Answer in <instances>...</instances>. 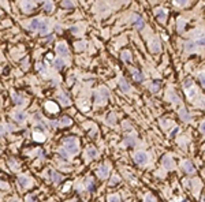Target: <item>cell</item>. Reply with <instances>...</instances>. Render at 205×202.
Listing matches in <instances>:
<instances>
[{
	"instance_id": "1",
	"label": "cell",
	"mask_w": 205,
	"mask_h": 202,
	"mask_svg": "<svg viewBox=\"0 0 205 202\" xmlns=\"http://www.w3.org/2000/svg\"><path fill=\"white\" fill-rule=\"evenodd\" d=\"M63 149L70 154H77L80 150V142L74 137H69L63 141Z\"/></svg>"
},
{
	"instance_id": "2",
	"label": "cell",
	"mask_w": 205,
	"mask_h": 202,
	"mask_svg": "<svg viewBox=\"0 0 205 202\" xmlns=\"http://www.w3.org/2000/svg\"><path fill=\"white\" fill-rule=\"evenodd\" d=\"M110 98V90L107 87H99L95 92V100L99 105H104Z\"/></svg>"
},
{
	"instance_id": "3",
	"label": "cell",
	"mask_w": 205,
	"mask_h": 202,
	"mask_svg": "<svg viewBox=\"0 0 205 202\" xmlns=\"http://www.w3.org/2000/svg\"><path fill=\"white\" fill-rule=\"evenodd\" d=\"M148 154L145 153V152H137L136 154H134V161H136L138 165H145L146 163H148Z\"/></svg>"
},
{
	"instance_id": "4",
	"label": "cell",
	"mask_w": 205,
	"mask_h": 202,
	"mask_svg": "<svg viewBox=\"0 0 205 202\" xmlns=\"http://www.w3.org/2000/svg\"><path fill=\"white\" fill-rule=\"evenodd\" d=\"M110 171H111V167L108 165V164H102L97 169V176L101 178V179H105V178H108V175H110Z\"/></svg>"
},
{
	"instance_id": "5",
	"label": "cell",
	"mask_w": 205,
	"mask_h": 202,
	"mask_svg": "<svg viewBox=\"0 0 205 202\" xmlns=\"http://www.w3.org/2000/svg\"><path fill=\"white\" fill-rule=\"evenodd\" d=\"M56 52L60 55V56H69L70 51H69V46H67L66 42H59L56 46Z\"/></svg>"
},
{
	"instance_id": "6",
	"label": "cell",
	"mask_w": 205,
	"mask_h": 202,
	"mask_svg": "<svg viewBox=\"0 0 205 202\" xmlns=\"http://www.w3.org/2000/svg\"><path fill=\"white\" fill-rule=\"evenodd\" d=\"M149 51H151L153 55L160 53L162 48H160V42H159V41H157L156 39H155V40H152L151 42H149Z\"/></svg>"
},
{
	"instance_id": "7",
	"label": "cell",
	"mask_w": 205,
	"mask_h": 202,
	"mask_svg": "<svg viewBox=\"0 0 205 202\" xmlns=\"http://www.w3.org/2000/svg\"><path fill=\"white\" fill-rule=\"evenodd\" d=\"M182 169L186 172V174H194V171H196L193 163L189 161V160H184V161L182 163Z\"/></svg>"
},
{
	"instance_id": "8",
	"label": "cell",
	"mask_w": 205,
	"mask_h": 202,
	"mask_svg": "<svg viewBox=\"0 0 205 202\" xmlns=\"http://www.w3.org/2000/svg\"><path fill=\"white\" fill-rule=\"evenodd\" d=\"M49 178H51V180L55 184H59L62 180H63V175H60L59 172H56V171H49Z\"/></svg>"
},
{
	"instance_id": "9",
	"label": "cell",
	"mask_w": 205,
	"mask_h": 202,
	"mask_svg": "<svg viewBox=\"0 0 205 202\" xmlns=\"http://www.w3.org/2000/svg\"><path fill=\"white\" fill-rule=\"evenodd\" d=\"M18 184L20 189H26V187L30 186V179L25 175H20V176H18Z\"/></svg>"
},
{
	"instance_id": "10",
	"label": "cell",
	"mask_w": 205,
	"mask_h": 202,
	"mask_svg": "<svg viewBox=\"0 0 205 202\" xmlns=\"http://www.w3.org/2000/svg\"><path fill=\"white\" fill-rule=\"evenodd\" d=\"M162 164H163V167L166 169H172V168H174V161H172V159L170 156H164L162 159Z\"/></svg>"
},
{
	"instance_id": "11",
	"label": "cell",
	"mask_w": 205,
	"mask_h": 202,
	"mask_svg": "<svg viewBox=\"0 0 205 202\" xmlns=\"http://www.w3.org/2000/svg\"><path fill=\"white\" fill-rule=\"evenodd\" d=\"M97 150H96L95 148H88L86 152H85V157H86V160H95L96 157H97Z\"/></svg>"
},
{
	"instance_id": "12",
	"label": "cell",
	"mask_w": 205,
	"mask_h": 202,
	"mask_svg": "<svg viewBox=\"0 0 205 202\" xmlns=\"http://www.w3.org/2000/svg\"><path fill=\"white\" fill-rule=\"evenodd\" d=\"M48 19H44V20H41L40 22V28H39V30H40V33L41 34H48V31H49V25H48Z\"/></svg>"
},
{
	"instance_id": "13",
	"label": "cell",
	"mask_w": 205,
	"mask_h": 202,
	"mask_svg": "<svg viewBox=\"0 0 205 202\" xmlns=\"http://www.w3.org/2000/svg\"><path fill=\"white\" fill-rule=\"evenodd\" d=\"M45 109L48 111V112H51V113L59 112V107H58L54 101H48V102H47V104H45Z\"/></svg>"
},
{
	"instance_id": "14",
	"label": "cell",
	"mask_w": 205,
	"mask_h": 202,
	"mask_svg": "<svg viewBox=\"0 0 205 202\" xmlns=\"http://www.w3.org/2000/svg\"><path fill=\"white\" fill-rule=\"evenodd\" d=\"M14 120L18 122V123H23L26 120V113L22 112V111H17V112L14 113Z\"/></svg>"
},
{
	"instance_id": "15",
	"label": "cell",
	"mask_w": 205,
	"mask_h": 202,
	"mask_svg": "<svg viewBox=\"0 0 205 202\" xmlns=\"http://www.w3.org/2000/svg\"><path fill=\"white\" fill-rule=\"evenodd\" d=\"M40 22H41V19H39V18L32 19L30 22H29V29H30V30H33V31L39 30V28H40Z\"/></svg>"
},
{
	"instance_id": "16",
	"label": "cell",
	"mask_w": 205,
	"mask_h": 202,
	"mask_svg": "<svg viewBox=\"0 0 205 202\" xmlns=\"http://www.w3.org/2000/svg\"><path fill=\"white\" fill-rule=\"evenodd\" d=\"M179 116L183 122H190V119H192V116H190L189 111H187L186 108H182V109L179 111Z\"/></svg>"
},
{
	"instance_id": "17",
	"label": "cell",
	"mask_w": 205,
	"mask_h": 202,
	"mask_svg": "<svg viewBox=\"0 0 205 202\" xmlns=\"http://www.w3.org/2000/svg\"><path fill=\"white\" fill-rule=\"evenodd\" d=\"M20 6H22V10L23 11H32L34 8V3L30 2V0H23Z\"/></svg>"
},
{
	"instance_id": "18",
	"label": "cell",
	"mask_w": 205,
	"mask_h": 202,
	"mask_svg": "<svg viewBox=\"0 0 205 202\" xmlns=\"http://www.w3.org/2000/svg\"><path fill=\"white\" fill-rule=\"evenodd\" d=\"M186 96H187V98H189V100H193V98L197 96V89H196L194 86L187 87V89H186Z\"/></svg>"
},
{
	"instance_id": "19",
	"label": "cell",
	"mask_w": 205,
	"mask_h": 202,
	"mask_svg": "<svg viewBox=\"0 0 205 202\" xmlns=\"http://www.w3.org/2000/svg\"><path fill=\"white\" fill-rule=\"evenodd\" d=\"M119 86H121V90H122V92H125V93H129V92H130V85L126 82L125 78H121V79H119Z\"/></svg>"
},
{
	"instance_id": "20",
	"label": "cell",
	"mask_w": 205,
	"mask_h": 202,
	"mask_svg": "<svg viewBox=\"0 0 205 202\" xmlns=\"http://www.w3.org/2000/svg\"><path fill=\"white\" fill-rule=\"evenodd\" d=\"M156 17H157V19L159 20H166V18H167V11L164 10V8H157L156 10Z\"/></svg>"
},
{
	"instance_id": "21",
	"label": "cell",
	"mask_w": 205,
	"mask_h": 202,
	"mask_svg": "<svg viewBox=\"0 0 205 202\" xmlns=\"http://www.w3.org/2000/svg\"><path fill=\"white\" fill-rule=\"evenodd\" d=\"M58 100H59V101H60V104H62V105H64V107H69V105H70V98L67 97V96L64 94V93H62V94L58 96Z\"/></svg>"
},
{
	"instance_id": "22",
	"label": "cell",
	"mask_w": 205,
	"mask_h": 202,
	"mask_svg": "<svg viewBox=\"0 0 205 202\" xmlns=\"http://www.w3.org/2000/svg\"><path fill=\"white\" fill-rule=\"evenodd\" d=\"M71 123H73L71 118H69V116H63L59 122V126H62V127H69V126H71Z\"/></svg>"
},
{
	"instance_id": "23",
	"label": "cell",
	"mask_w": 205,
	"mask_h": 202,
	"mask_svg": "<svg viewBox=\"0 0 205 202\" xmlns=\"http://www.w3.org/2000/svg\"><path fill=\"white\" fill-rule=\"evenodd\" d=\"M13 100H14V102H15L17 105H23L25 104V98L22 97V96H19V94H17V93H13Z\"/></svg>"
},
{
	"instance_id": "24",
	"label": "cell",
	"mask_w": 205,
	"mask_h": 202,
	"mask_svg": "<svg viewBox=\"0 0 205 202\" xmlns=\"http://www.w3.org/2000/svg\"><path fill=\"white\" fill-rule=\"evenodd\" d=\"M131 75L134 77V79H136L137 82H141L144 79V75H142V72H140L138 70H136V68H131Z\"/></svg>"
},
{
	"instance_id": "25",
	"label": "cell",
	"mask_w": 205,
	"mask_h": 202,
	"mask_svg": "<svg viewBox=\"0 0 205 202\" xmlns=\"http://www.w3.org/2000/svg\"><path fill=\"white\" fill-rule=\"evenodd\" d=\"M122 60L125 61V63H131L133 57H131V53H130V52H129V51L122 52Z\"/></svg>"
},
{
	"instance_id": "26",
	"label": "cell",
	"mask_w": 205,
	"mask_h": 202,
	"mask_svg": "<svg viewBox=\"0 0 205 202\" xmlns=\"http://www.w3.org/2000/svg\"><path fill=\"white\" fill-rule=\"evenodd\" d=\"M52 10H54V4H52L51 0H48V2L44 3V11H45V13H51Z\"/></svg>"
},
{
	"instance_id": "27",
	"label": "cell",
	"mask_w": 205,
	"mask_h": 202,
	"mask_svg": "<svg viewBox=\"0 0 205 202\" xmlns=\"http://www.w3.org/2000/svg\"><path fill=\"white\" fill-rule=\"evenodd\" d=\"M184 48H186L187 52H194L197 49V45H196V42H186Z\"/></svg>"
},
{
	"instance_id": "28",
	"label": "cell",
	"mask_w": 205,
	"mask_h": 202,
	"mask_svg": "<svg viewBox=\"0 0 205 202\" xmlns=\"http://www.w3.org/2000/svg\"><path fill=\"white\" fill-rule=\"evenodd\" d=\"M86 189L89 190L90 193H93L96 190V186H95V182H93L92 179H88L86 180Z\"/></svg>"
},
{
	"instance_id": "29",
	"label": "cell",
	"mask_w": 205,
	"mask_h": 202,
	"mask_svg": "<svg viewBox=\"0 0 205 202\" xmlns=\"http://www.w3.org/2000/svg\"><path fill=\"white\" fill-rule=\"evenodd\" d=\"M33 139H36V141H39V142H43V141H45V135H44L43 133H34Z\"/></svg>"
},
{
	"instance_id": "30",
	"label": "cell",
	"mask_w": 205,
	"mask_h": 202,
	"mask_svg": "<svg viewBox=\"0 0 205 202\" xmlns=\"http://www.w3.org/2000/svg\"><path fill=\"white\" fill-rule=\"evenodd\" d=\"M63 66H64V61L62 60V59H56V60H54V67H55L56 70L63 68Z\"/></svg>"
},
{
	"instance_id": "31",
	"label": "cell",
	"mask_w": 205,
	"mask_h": 202,
	"mask_svg": "<svg viewBox=\"0 0 205 202\" xmlns=\"http://www.w3.org/2000/svg\"><path fill=\"white\" fill-rule=\"evenodd\" d=\"M134 25H136V28H137V29H142L145 23H144L142 18H140V17H137V18H136V20H134Z\"/></svg>"
},
{
	"instance_id": "32",
	"label": "cell",
	"mask_w": 205,
	"mask_h": 202,
	"mask_svg": "<svg viewBox=\"0 0 205 202\" xmlns=\"http://www.w3.org/2000/svg\"><path fill=\"white\" fill-rule=\"evenodd\" d=\"M194 42H196V45H197V46H205V36L198 37V39L194 41Z\"/></svg>"
},
{
	"instance_id": "33",
	"label": "cell",
	"mask_w": 205,
	"mask_h": 202,
	"mask_svg": "<svg viewBox=\"0 0 205 202\" xmlns=\"http://www.w3.org/2000/svg\"><path fill=\"white\" fill-rule=\"evenodd\" d=\"M107 122H108V123H110V124H115V122H116V116H115V115H114V113H112V112H111V113H110V115H108V116H107Z\"/></svg>"
},
{
	"instance_id": "34",
	"label": "cell",
	"mask_w": 205,
	"mask_h": 202,
	"mask_svg": "<svg viewBox=\"0 0 205 202\" xmlns=\"http://www.w3.org/2000/svg\"><path fill=\"white\" fill-rule=\"evenodd\" d=\"M134 143H136V139L131 138V137H127V138L125 139V145L126 146H134Z\"/></svg>"
},
{
	"instance_id": "35",
	"label": "cell",
	"mask_w": 205,
	"mask_h": 202,
	"mask_svg": "<svg viewBox=\"0 0 205 202\" xmlns=\"http://www.w3.org/2000/svg\"><path fill=\"white\" fill-rule=\"evenodd\" d=\"M62 6H63L64 8H73V7H74V4H73V2H71V0H63Z\"/></svg>"
},
{
	"instance_id": "36",
	"label": "cell",
	"mask_w": 205,
	"mask_h": 202,
	"mask_svg": "<svg viewBox=\"0 0 205 202\" xmlns=\"http://www.w3.org/2000/svg\"><path fill=\"white\" fill-rule=\"evenodd\" d=\"M198 79H200V82H201V85L205 87V71H201V72H198Z\"/></svg>"
},
{
	"instance_id": "37",
	"label": "cell",
	"mask_w": 205,
	"mask_h": 202,
	"mask_svg": "<svg viewBox=\"0 0 205 202\" xmlns=\"http://www.w3.org/2000/svg\"><path fill=\"white\" fill-rule=\"evenodd\" d=\"M108 202H121V197H119V195H110V197H108Z\"/></svg>"
},
{
	"instance_id": "38",
	"label": "cell",
	"mask_w": 205,
	"mask_h": 202,
	"mask_svg": "<svg viewBox=\"0 0 205 202\" xmlns=\"http://www.w3.org/2000/svg\"><path fill=\"white\" fill-rule=\"evenodd\" d=\"M145 202H157V200H156V197H153V194H146Z\"/></svg>"
},
{
	"instance_id": "39",
	"label": "cell",
	"mask_w": 205,
	"mask_h": 202,
	"mask_svg": "<svg viewBox=\"0 0 205 202\" xmlns=\"http://www.w3.org/2000/svg\"><path fill=\"white\" fill-rule=\"evenodd\" d=\"M119 180H121V178H119V176H116V175H115V176H112V179H111L110 184H111V186H115L116 183H119Z\"/></svg>"
},
{
	"instance_id": "40",
	"label": "cell",
	"mask_w": 205,
	"mask_h": 202,
	"mask_svg": "<svg viewBox=\"0 0 205 202\" xmlns=\"http://www.w3.org/2000/svg\"><path fill=\"white\" fill-rule=\"evenodd\" d=\"M171 100H172V102H174V104H178V102H181V98L178 97L177 94H174V93H171Z\"/></svg>"
},
{
	"instance_id": "41",
	"label": "cell",
	"mask_w": 205,
	"mask_h": 202,
	"mask_svg": "<svg viewBox=\"0 0 205 202\" xmlns=\"http://www.w3.org/2000/svg\"><path fill=\"white\" fill-rule=\"evenodd\" d=\"M0 187H2L3 190H7V189H8V184H7V182H4V180H2V179H0Z\"/></svg>"
},
{
	"instance_id": "42",
	"label": "cell",
	"mask_w": 205,
	"mask_h": 202,
	"mask_svg": "<svg viewBox=\"0 0 205 202\" xmlns=\"http://www.w3.org/2000/svg\"><path fill=\"white\" fill-rule=\"evenodd\" d=\"M177 2L178 6H181V7H183V6H186V3L189 2V0H175Z\"/></svg>"
},
{
	"instance_id": "43",
	"label": "cell",
	"mask_w": 205,
	"mask_h": 202,
	"mask_svg": "<svg viewBox=\"0 0 205 202\" xmlns=\"http://www.w3.org/2000/svg\"><path fill=\"white\" fill-rule=\"evenodd\" d=\"M59 156L67 160V152H64V149H60V150H59Z\"/></svg>"
},
{
	"instance_id": "44",
	"label": "cell",
	"mask_w": 205,
	"mask_h": 202,
	"mask_svg": "<svg viewBox=\"0 0 205 202\" xmlns=\"http://www.w3.org/2000/svg\"><path fill=\"white\" fill-rule=\"evenodd\" d=\"M28 202H37V197H36V195H29Z\"/></svg>"
},
{
	"instance_id": "45",
	"label": "cell",
	"mask_w": 205,
	"mask_h": 202,
	"mask_svg": "<svg viewBox=\"0 0 205 202\" xmlns=\"http://www.w3.org/2000/svg\"><path fill=\"white\" fill-rule=\"evenodd\" d=\"M8 163H10V165H14V167H13L14 169H17V168H18V163H17L14 159H13V160H10V161H8Z\"/></svg>"
},
{
	"instance_id": "46",
	"label": "cell",
	"mask_w": 205,
	"mask_h": 202,
	"mask_svg": "<svg viewBox=\"0 0 205 202\" xmlns=\"http://www.w3.org/2000/svg\"><path fill=\"white\" fill-rule=\"evenodd\" d=\"M190 86H193L192 81H190V79H186V81H184V89H187V87H190Z\"/></svg>"
},
{
	"instance_id": "47",
	"label": "cell",
	"mask_w": 205,
	"mask_h": 202,
	"mask_svg": "<svg viewBox=\"0 0 205 202\" xmlns=\"http://www.w3.org/2000/svg\"><path fill=\"white\" fill-rule=\"evenodd\" d=\"M178 130H179V128H178V127H175V128H174V130H172V131H171V134H170V137H171V138H174V137H175V134H177V133H178Z\"/></svg>"
},
{
	"instance_id": "48",
	"label": "cell",
	"mask_w": 205,
	"mask_h": 202,
	"mask_svg": "<svg viewBox=\"0 0 205 202\" xmlns=\"http://www.w3.org/2000/svg\"><path fill=\"white\" fill-rule=\"evenodd\" d=\"M200 130H201V133H204L205 134V120L201 123V126H200Z\"/></svg>"
},
{
	"instance_id": "49",
	"label": "cell",
	"mask_w": 205,
	"mask_h": 202,
	"mask_svg": "<svg viewBox=\"0 0 205 202\" xmlns=\"http://www.w3.org/2000/svg\"><path fill=\"white\" fill-rule=\"evenodd\" d=\"M6 134V131H4V127H3L2 124H0V137H3Z\"/></svg>"
},
{
	"instance_id": "50",
	"label": "cell",
	"mask_w": 205,
	"mask_h": 202,
	"mask_svg": "<svg viewBox=\"0 0 205 202\" xmlns=\"http://www.w3.org/2000/svg\"><path fill=\"white\" fill-rule=\"evenodd\" d=\"M70 186H71V184H70V183H67L66 186H64V189H63V190H64V191H67V190H69V187H70Z\"/></svg>"
},
{
	"instance_id": "51",
	"label": "cell",
	"mask_w": 205,
	"mask_h": 202,
	"mask_svg": "<svg viewBox=\"0 0 205 202\" xmlns=\"http://www.w3.org/2000/svg\"><path fill=\"white\" fill-rule=\"evenodd\" d=\"M7 128H8V130H10V131H14V130H15V128H14L11 124H8V127H7Z\"/></svg>"
},
{
	"instance_id": "52",
	"label": "cell",
	"mask_w": 205,
	"mask_h": 202,
	"mask_svg": "<svg viewBox=\"0 0 205 202\" xmlns=\"http://www.w3.org/2000/svg\"><path fill=\"white\" fill-rule=\"evenodd\" d=\"M10 202H20V201L17 200V198H13V200H10Z\"/></svg>"
},
{
	"instance_id": "53",
	"label": "cell",
	"mask_w": 205,
	"mask_h": 202,
	"mask_svg": "<svg viewBox=\"0 0 205 202\" xmlns=\"http://www.w3.org/2000/svg\"><path fill=\"white\" fill-rule=\"evenodd\" d=\"M179 202H187V201H186V200H181Z\"/></svg>"
},
{
	"instance_id": "54",
	"label": "cell",
	"mask_w": 205,
	"mask_h": 202,
	"mask_svg": "<svg viewBox=\"0 0 205 202\" xmlns=\"http://www.w3.org/2000/svg\"><path fill=\"white\" fill-rule=\"evenodd\" d=\"M36 2H41V0H36Z\"/></svg>"
},
{
	"instance_id": "55",
	"label": "cell",
	"mask_w": 205,
	"mask_h": 202,
	"mask_svg": "<svg viewBox=\"0 0 205 202\" xmlns=\"http://www.w3.org/2000/svg\"><path fill=\"white\" fill-rule=\"evenodd\" d=\"M0 150H2V146H0Z\"/></svg>"
}]
</instances>
